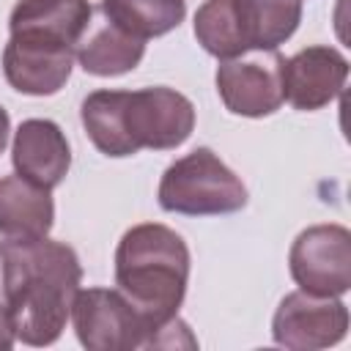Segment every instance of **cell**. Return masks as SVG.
Here are the masks:
<instances>
[{"mask_svg":"<svg viewBox=\"0 0 351 351\" xmlns=\"http://www.w3.org/2000/svg\"><path fill=\"white\" fill-rule=\"evenodd\" d=\"M80 280V258L63 241H0V313L25 346H52L63 335Z\"/></svg>","mask_w":351,"mask_h":351,"instance_id":"cell-1","label":"cell"},{"mask_svg":"<svg viewBox=\"0 0 351 351\" xmlns=\"http://www.w3.org/2000/svg\"><path fill=\"white\" fill-rule=\"evenodd\" d=\"M80 121L90 143L112 159L140 148L173 151L195 129V104L165 85L140 90H93L82 99Z\"/></svg>","mask_w":351,"mask_h":351,"instance_id":"cell-2","label":"cell"},{"mask_svg":"<svg viewBox=\"0 0 351 351\" xmlns=\"http://www.w3.org/2000/svg\"><path fill=\"white\" fill-rule=\"evenodd\" d=\"M189 282V247L167 225L143 222L129 228L115 247V285L159 335L173 329Z\"/></svg>","mask_w":351,"mask_h":351,"instance_id":"cell-3","label":"cell"},{"mask_svg":"<svg viewBox=\"0 0 351 351\" xmlns=\"http://www.w3.org/2000/svg\"><path fill=\"white\" fill-rule=\"evenodd\" d=\"M156 197L170 214L219 217L247 206V186L211 148H195L167 165Z\"/></svg>","mask_w":351,"mask_h":351,"instance_id":"cell-4","label":"cell"},{"mask_svg":"<svg viewBox=\"0 0 351 351\" xmlns=\"http://www.w3.org/2000/svg\"><path fill=\"white\" fill-rule=\"evenodd\" d=\"M71 324L88 351H132L154 346V329L118 288H85L71 302Z\"/></svg>","mask_w":351,"mask_h":351,"instance_id":"cell-5","label":"cell"},{"mask_svg":"<svg viewBox=\"0 0 351 351\" xmlns=\"http://www.w3.org/2000/svg\"><path fill=\"white\" fill-rule=\"evenodd\" d=\"M288 269L299 291L343 296L351 288V233L343 225L304 228L288 252Z\"/></svg>","mask_w":351,"mask_h":351,"instance_id":"cell-6","label":"cell"},{"mask_svg":"<svg viewBox=\"0 0 351 351\" xmlns=\"http://www.w3.org/2000/svg\"><path fill=\"white\" fill-rule=\"evenodd\" d=\"M282 63L277 49H250L217 66V93L228 112L263 118L282 107Z\"/></svg>","mask_w":351,"mask_h":351,"instance_id":"cell-7","label":"cell"},{"mask_svg":"<svg viewBox=\"0 0 351 351\" xmlns=\"http://www.w3.org/2000/svg\"><path fill=\"white\" fill-rule=\"evenodd\" d=\"M348 332V307L340 296L288 293L271 318V337L288 351H318L337 346Z\"/></svg>","mask_w":351,"mask_h":351,"instance_id":"cell-8","label":"cell"},{"mask_svg":"<svg viewBox=\"0 0 351 351\" xmlns=\"http://www.w3.org/2000/svg\"><path fill=\"white\" fill-rule=\"evenodd\" d=\"M348 80V60L335 47H304L282 63L285 101L302 112H313L335 101Z\"/></svg>","mask_w":351,"mask_h":351,"instance_id":"cell-9","label":"cell"},{"mask_svg":"<svg viewBox=\"0 0 351 351\" xmlns=\"http://www.w3.org/2000/svg\"><path fill=\"white\" fill-rule=\"evenodd\" d=\"M71 66H74V49L69 47L11 36L3 49V74L8 85L25 96L58 93L69 82Z\"/></svg>","mask_w":351,"mask_h":351,"instance_id":"cell-10","label":"cell"},{"mask_svg":"<svg viewBox=\"0 0 351 351\" xmlns=\"http://www.w3.org/2000/svg\"><path fill=\"white\" fill-rule=\"evenodd\" d=\"M11 162L22 178L44 189H52L66 178L71 167V148L63 129L55 121L27 118L14 132Z\"/></svg>","mask_w":351,"mask_h":351,"instance_id":"cell-11","label":"cell"},{"mask_svg":"<svg viewBox=\"0 0 351 351\" xmlns=\"http://www.w3.org/2000/svg\"><path fill=\"white\" fill-rule=\"evenodd\" d=\"M90 16L93 8L88 0H16L8 30L16 38L77 49L90 27Z\"/></svg>","mask_w":351,"mask_h":351,"instance_id":"cell-12","label":"cell"},{"mask_svg":"<svg viewBox=\"0 0 351 351\" xmlns=\"http://www.w3.org/2000/svg\"><path fill=\"white\" fill-rule=\"evenodd\" d=\"M55 225V203L49 189L22 178L19 173L0 178V236L41 239Z\"/></svg>","mask_w":351,"mask_h":351,"instance_id":"cell-13","label":"cell"},{"mask_svg":"<svg viewBox=\"0 0 351 351\" xmlns=\"http://www.w3.org/2000/svg\"><path fill=\"white\" fill-rule=\"evenodd\" d=\"M145 55V41L123 33L115 25H104L93 30L88 38H82L74 49L77 63L82 66L85 74L93 77H118L140 66Z\"/></svg>","mask_w":351,"mask_h":351,"instance_id":"cell-14","label":"cell"},{"mask_svg":"<svg viewBox=\"0 0 351 351\" xmlns=\"http://www.w3.org/2000/svg\"><path fill=\"white\" fill-rule=\"evenodd\" d=\"M247 49H277L302 22V0H236Z\"/></svg>","mask_w":351,"mask_h":351,"instance_id":"cell-15","label":"cell"},{"mask_svg":"<svg viewBox=\"0 0 351 351\" xmlns=\"http://www.w3.org/2000/svg\"><path fill=\"white\" fill-rule=\"evenodd\" d=\"M104 19L123 33L148 41L176 30L186 16V0H101Z\"/></svg>","mask_w":351,"mask_h":351,"instance_id":"cell-16","label":"cell"},{"mask_svg":"<svg viewBox=\"0 0 351 351\" xmlns=\"http://www.w3.org/2000/svg\"><path fill=\"white\" fill-rule=\"evenodd\" d=\"M195 38L208 55L219 60L250 52L241 33L236 0H203V5L195 11Z\"/></svg>","mask_w":351,"mask_h":351,"instance_id":"cell-17","label":"cell"},{"mask_svg":"<svg viewBox=\"0 0 351 351\" xmlns=\"http://www.w3.org/2000/svg\"><path fill=\"white\" fill-rule=\"evenodd\" d=\"M14 343H16V337H14V332H11V324H8V318L0 313V351H8Z\"/></svg>","mask_w":351,"mask_h":351,"instance_id":"cell-18","label":"cell"},{"mask_svg":"<svg viewBox=\"0 0 351 351\" xmlns=\"http://www.w3.org/2000/svg\"><path fill=\"white\" fill-rule=\"evenodd\" d=\"M8 132H11V118H8V112L0 104V154H3L5 143H8Z\"/></svg>","mask_w":351,"mask_h":351,"instance_id":"cell-19","label":"cell"}]
</instances>
